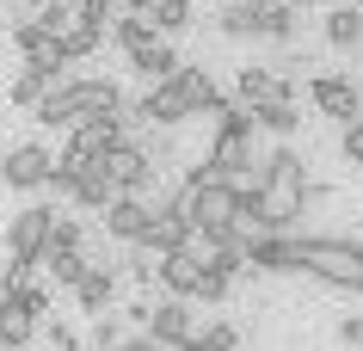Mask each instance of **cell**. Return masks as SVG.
Masks as SVG:
<instances>
[{
	"mask_svg": "<svg viewBox=\"0 0 363 351\" xmlns=\"http://www.w3.org/2000/svg\"><path fill=\"white\" fill-rule=\"evenodd\" d=\"M50 87H62V74H43V68H25L13 87H6V99L13 105H25V111H38L43 99H50Z\"/></svg>",
	"mask_w": 363,
	"mask_h": 351,
	"instance_id": "cell-19",
	"label": "cell"
},
{
	"mask_svg": "<svg viewBox=\"0 0 363 351\" xmlns=\"http://www.w3.org/2000/svg\"><path fill=\"white\" fill-rule=\"evenodd\" d=\"M259 38H271V43H289V38H296V6H289V0L259 6Z\"/></svg>",
	"mask_w": 363,
	"mask_h": 351,
	"instance_id": "cell-23",
	"label": "cell"
},
{
	"mask_svg": "<svg viewBox=\"0 0 363 351\" xmlns=\"http://www.w3.org/2000/svg\"><path fill=\"white\" fill-rule=\"evenodd\" d=\"M172 210L185 216L197 234H210V240H228V234H240V185H228V179H210L203 167H197V173L179 185Z\"/></svg>",
	"mask_w": 363,
	"mask_h": 351,
	"instance_id": "cell-2",
	"label": "cell"
},
{
	"mask_svg": "<svg viewBox=\"0 0 363 351\" xmlns=\"http://www.w3.org/2000/svg\"><path fill=\"white\" fill-rule=\"evenodd\" d=\"M197 345H203V351H240V333H234L228 321H210V327H203V339H197Z\"/></svg>",
	"mask_w": 363,
	"mask_h": 351,
	"instance_id": "cell-30",
	"label": "cell"
},
{
	"mask_svg": "<svg viewBox=\"0 0 363 351\" xmlns=\"http://www.w3.org/2000/svg\"><path fill=\"white\" fill-rule=\"evenodd\" d=\"M74 296H80V308L86 314H99V308H111V296H117V277L105 272V265H93V272L74 284Z\"/></svg>",
	"mask_w": 363,
	"mask_h": 351,
	"instance_id": "cell-21",
	"label": "cell"
},
{
	"mask_svg": "<svg viewBox=\"0 0 363 351\" xmlns=\"http://www.w3.org/2000/svg\"><path fill=\"white\" fill-rule=\"evenodd\" d=\"M154 277H160L179 302H191L197 284H203V259H191L185 247H179V253H160V259H154Z\"/></svg>",
	"mask_w": 363,
	"mask_h": 351,
	"instance_id": "cell-12",
	"label": "cell"
},
{
	"mask_svg": "<svg viewBox=\"0 0 363 351\" xmlns=\"http://www.w3.org/2000/svg\"><path fill=\"white\" fill-rule=\"evenodd\" d=\"M50 351H80L74 327H62V321H56V327H50Z\"/></svg>",
	"mask_w": 363,
	"mask_h": 351,
	"instance_id": "cell-34",
	"label": "cell"
},
{
	"mask_svg": "<svg viewBox=\"0 0 363 351\" xmlns=\"http://www.w3.org/2000/svg\"><path fill=\"white\" fill-rule=\"evenodd\" d=\"M179 93H185V105H191V117L197 111H216V105H222V93H216V80L203 74V68H185V62H179Z\"/></svg>",
	"mask_w": 363,
	"mask_h": 351,
	"instance_id": "cell-18",
	"label": "cell"
},
{
	"mask_svg": "<svg viewBox=\"0 0 363 351\" xmlns=\"http://www.w3.org/2000/svg\"><path fill=\"white\" fill-rule=\"evenodd\" d=\"M148 216H154V204H142V197H111L105 204V234H117V240H142V228H148Z\"/></svg>",
	"mask_w": 363,
	"mask_h": 351,
	"instance_id": "cell-15",
	"label": "cell"
},
{
	"mask_svg": "<svg viewBox=\"0 0 363 351\" xmlns=\"http://www.w3.org/2000/svg\"><path fill=\"white\" fill-rule=\"evenodd\" d=\"M99 173L111 179L117 197H142V204L154 197V160H148V148H135V142L105 148V155H99Z\"/></svg>",
	"mask_w": 363,
	"mask_h": 351,
	"instance_id": "cell-5",
	"label": "cell"
},
{
	"mask_svg": "<svg viewBox=\"0 0 363 351\" xmlns=\"http://www.w3.org/2000/svg\"><path fill=\"white\" fill-rule=\"evenodd\" d=\"M345 160L363 167V123H345Z\"/></svg>",
	"mask_w": 363,
	"mask_h": 351,
	"instance_id": "cell-33",
	"label": "cell"
},
{
	"mask_svg": "<svg viewBox=\"0 0 363 351\" xmlns=\"http://www.w3.org/2000/svg\"><path fill=\"white\" fill-rule=\"evenodd\" d=\"M0 31H6V19H0Z\"/></svg>",
	"mask_w": 363,
	"mask_h": 351,
	"instance_id": "cell-39",
	"label": "cell"
},
{
	"mask_svg": "<svg viewBox=\"0 0 363 351\" xmlns=\"http://www.w3.org/2000/svg\"><path fill=\"white\" fill-rule=\"evenodd\" d=\"M13 43H19L25 68H43V74H62V68H68V62H62L56 31H50V25H38V19H19V25H13Z\"/></svg>",
	"mask_w": 363,
	"mask_h": 351,
	"instance_id": "cell-8",
	"label": "cell"
},
{
	"mask_svg": "<svg viewBox=\"0 0 363 351\" xmlns=\"http://www.w3.org/2000/svg\"><path fill=\"white\" fill-rule=\"evenodd\" d=\"M185 234H191V222L172 210V204H160V210L148 216V228H142L135 247H142V253H179V247H185Z\"/></svg>",
	"mask_w": 363,
	"mask_h": 351,
	"instance_id": "cell-11",
	"label": "cell"
},
{
	"mask_svg": "<svg viewBox=\"0 0 363 351\" xmlns=\"http://www.w3.org/2000/svg\"><path fill=\"white\" fill-rule=\"evenodd\" d=\"M130 117H142V123H185L191 105H185V93H179V80H160V87H148V99H142Z\"/></svg>",
	"mask_w": 363,
	"mask_h": 351,
	"instance_id": "cell-13",
	"label": "cell"
},
{
	"mask_svg": "<svg viewBox=\"0 0 363 351\" xmlns=\"http://www.w3.org/2000/svg\"><path fill=\"white\" fill-rule=\"evenodd\" d=\"M308 204V173H302V155L296 148H277L265 160V173L240 185V222H252L259 234H289V222L302 216Z\"/></svg>",
	"mask_w": 363,
	"mask_h": 351,
	"instance_id": "cell-1",
	"label": "cell"
},
{
	"mask_svg": "<svg viewBox=\"0 0 363 351\" xmlns=\"http://www.w3.org/2000/svg\"><path fill=\"white\" fill-rule=\"evenodd\" d=\"M50 167H56V155H50V148H38V142H25V148H6L0 179H6L13 191H38V185H50Z\"/></svg>",
	"mask_w": 363,
	"mask_h": 351,
	"instance_id": "cell-7",
	"label": "cell"
},
{
	"mask_svg": "<svg viewBox=\"0 0 363 351\" xmlns=\"http://www.w3.org/2000/svg\"><path fill=\"white\" fill-rule=\"evenodd\" d=\"M308 99H314L326 117H345V123H357V111H363V93L345 74H314L308 80Z\"/></svg>",
	"mask_w": 363,
	"mask_h": 351,
	"instance_id": "cell-10",
	"label": "cell"
},
{
	"mask_svg": "<svg viewBox=\"0 0 363 351\" xmlns=\"http://www.w3.org/2000/svg\"><path fill=\"white\" fill-rule=\"evenodd\" d=\"M191 19H197L191 0H154V6H148V25H154V31H167V38H172V31H185Z\"/></svg>",
	"mask_w": 363,
	"mask_h": 351,
	"instance_id": "cell-26",
	"label": "cell"
},
{
	"mask_svg": "<svg viewBox=\"0 0 363 351\" xmlns=\"http://www.w3.org/2000/svg\"><path fill=\"white\" fill-rule=\"evenodd\" d=\"M56 43H62V62H80V56H93L99 43H105V25H93V19H74V13H68V25L56 31Z\"/></svg>",
	"mask_w": 363,
	"mask_h": 351,
	"instance_id": "cell-17",
	"label": "cell"
},
{
	"mask_svg": "<svg viewBox=\"0 0 363 351\" xmlns=\"http://www.w3.org/2000/svg\"><path fill=\"white\" fill-rule=\"evenodd\" d=\"M296 272L320 277L333 290L363 296V240H339V234H296Z\"/></svg>",
	"mask_w": 363,
	"mask_h": 351,
	"instance_id": "cell-3",
	"label": "cell"
},
{
	"mask_svg": "<svg viewBox=\"0 0 363 351\" xmlns=\"http://www.w3.org/2000/svg\"><path fill=\"white\" fill-rule=\"evenodd\" d=\"M247 6H252V13H259V6H271V0H247Z\"/></svg>",
	"mask_w": 363,
	"mask_h": 351,
	"instance_id": "cell-36",
	"label": "cell"
},
{
	"mask_svg": "<svg viewBox=\"0 0 363 351\" xmlns=\"http://www.w3.org/2000/svg\"><path fill=\"white\" fill-rule=\"evenodd\" d=\"M148 339H154L160 351H179V345H191V339H197V327H191V308H185L179 296H167V302H160V308L148 314Z\"/></svg>",
	"mask_w": 363,
	"mask_h": 351,
	"instance_id": "cell-9",
	"label": "cell"
},
{
	"mask_svg": "<svg viewBox=\"0 0 363 351\" xmlns=\"http://www.w3.org/2000/svg\"><path fill=\"white\" fill-rule=\"evenodd\" d=\"M135 68L148 74V87H160V80L179 74V56H172V43H154V50H142V56H135Z\"/></svg>",
	"mask_w": 363,
	"mask_h": 351,
	"instance_id": "cell-27",
	"label": "cell"
},
{
	"mask_svg": "<svg viewBox=\"0 0 363 351\" xmlns=\"http://www.w3.org/2000/svg\"><path fill=\"white\" fill-rule=\"evenodd\" d=\"M111 38L130 50V62L142 56V50H154V43H160V38H154V25L142 19V13H123V19H111Z\"/></svg>",
	"mask_w": 363,
	"mask_h": 351,
	"instance_id": "cell-22",
	"label": "cell"
},
{
	"mask_svg": "<svg viewBox=\"0 0 363 351\" xmlns=\"http://www.w3.org/2000/svg\"><path fill=\"white\" fill-rule=\"evenodd\" d=\"M179 351H203V345H197V339H191V345H179Z\"/></svg>",
	"mask_w": 363,
	"mask_h": 351,
	"instance_id": "cell-37",
	"label": "cell"
},
{
	"mask_svg": "<svg viewBox=\"0 0 363 351\" xmlns=\"http://www.w3.org/2000/svg\"><path fill=\"white\" fill-rule=\"evenodd\" d=\"M93 345H99V351H117V345H123L117 321H105V314H99V321H93Z\"/></svg>",
	"mask_w": 363,
	"mask_h": 351,
	"instance_id": "cell-32",
	"label": "cell"
},
{
	"mask_svg": "<svg viewBox=\"0 0 363 351\" xmlns=\"http://www.w3.org/2000/svg\"><path fill=\"white\" fill-rule=\"evenodd\" d=\"M68 197H74V204H86V210H105V204H111L117 191H111V179L99 173V160H93V167H80V173H74Z\"/></svg>",
	"mask_w": 363,
	"mask_h": 351,
	"instance_id": "cell-20",
	"label": "cell"
},
{
	"mask_svg": "<svg viewBox=\"0 0 363 351\" xmlns=\"http://www.w3.org/2000/svg\"><path fill=\"white\" fill-rule=\"evenodd\" d=\"M38 265H50V277H56V284H80V277L93 272V259H86V253H43Z\"/></svg>",
	"mask_w": 363,
	"mask_h": 351,
	"instance_id": "cell-28",
	"label": "cell"
},
{
	"mask_svg": "<svg viewBox=\"0 0 363 351\" xmlns=\"http://www.w3.org/2000/svg\"><path fill=\"white\" fill-rule=\"evenodd\" d=\"M216 31H222V38H259V13H252L247 0H228V6L216 13Z\"/></svg>",
	"mask_w": 363,
	"mask_h": 351,
	"instance_id": "cell-25",
	"label": "cell"
},
{
	"mask_svg": "<svg viewBox=\"0 0 363 351\" xmlns=\"http://www.w3.org/2000/svg\"><path fill=\"white\" fill-rule=\"evenodd\" d=\"M240 105L247 111H259V105H296L289 99V80H277V74H265V68H240Z\"/></svg>",
	"mask_w": 363,
	"mask_h": 351,
	"instance_id": "cell-14",
	"label": "cell"
},
{
	"mask_svg": "<svg viewBox=\"0 0 363 351\" xmlns=\"http://www.w3.org/2000/svg\"><path fill=\"white\" fill-rule=\"evenodd\" d=\"M123 105V93H117L111 80H62V87H50V99L38 105V123H50V130H74V123H86V117H105Z\"/></svg>",
	"mask_w": 363,
	"mask_h": 351,
	"instance_id": "cell-4",
	"label": "cell"
},
{
	"mask_svg": "<svg viewBox=\"0 0 363 351\" xmlns=\"http://www.w3.org/2000/svg\"><path fill=\"white\" fill-rule=\"evenodd\" d=\"M50 222H56V210L50 204H25L13 222H6V265H38L43 259V240H50Z\"/></svg>",
	"mask_w": 363,
	"mask_h": 351,
	"instance_id": "cell-6",
	"label": "cell"
},
{
	"mask_svg": "<svg viewBox=\"0 0 363 351\" xmlns=\"http://www.w3.org/2000/svg\"><path fill=\"white\" fill-rule=\"evenodd\" d=\"M38 327H43V321H38L31 308H25L19 296H0V351H19Z\"/></svg>",
	"mask_w": 363,
	"mask_h": 351,
	"instance_id": "cell-16",
	"label": "cell"
},
{
	"mask_svg": "<svg viewBox=\"0 0 363 351\" xmlns=\"http://www.w3.org/2000/svg\"><path fill=\"white\" fill-rule=\"evenodd\" d=\"M357 38H363V13L357 6H333V13H326V43H333V50H351Z\"/></svg>",
	"mask_w": 363,
	"mask_h": 351,
	"instance_id": "cell-24",
	"label": "cell"
},
{
	"mask_svg": "<svg viewBox=\"0 0 363 351\" xmlns=\"http://www.w3.org/2000/svg\"><path fill=\"white\" fill-rule=\"evenodd\" d=\"M302 117H296V105H259L252 111V130H271V136H289Z\"/></svg>",
	"mask_w": 363,
	"mask_h": 351,
	"instance_id": "cell-29",
	"label": "cell"
},
{
	"mask_svg": "<svg viewBox=\"0 0 363 351\" xmlns=\"http://www.w3.org/2000/svg\"><path fill=\"white\" fill-rule=\"evenodd\" d=\"M351 6H357V13H363V0H351Z\"/></svg>",
	"mask_w": 363,
	"mask_h": 351,
	"instance_id": "cell-38",
	"label": "cell"
},
{
	"mask_svg": "<svg viewBox=\"0 0 363 351\" xmlns=\"http://www.w3.org/2000/svg\"><path fill=\"white\" fill-rule=\"evenodd\" d=\"M228 290H234V277H222V272H210V265H203V284H197V296H203V302H222Z\"/></svg>",
	"mask_w": 363,
	"mask_h": 351,
	"instance_id": "cell-31",
	"label": "cell"
},
{
	"mask_svg": "<svg viewBox=\"0 0 363 351\" xmlns=\"http://www.w3.org/2000/svg\"><path fill=\"white\" fill-rule=\"evenodd\" d=\"M19 6H25V13H31V19H38V13H43V6H50V0H19Z\"/></svg>",
	"mask_w": 363,
	"mask_h": 351,
	"instance_id": "cell-35",
	"label": "cell"
}]
</instances>
